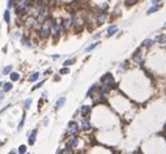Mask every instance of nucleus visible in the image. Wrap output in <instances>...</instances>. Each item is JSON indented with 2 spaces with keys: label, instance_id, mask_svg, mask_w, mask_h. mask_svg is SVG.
Segmentation results:
<instances>
[{
  "label": "nucleus",
  "instance_id": "1",
  "mask_svg": "<svg viewBox=\"0 0 166 154\" xmlns=\"http://www.w3.org/2000/svg\"><path fill=\"white\" fill-rule=\"evenodd\" d=\"M52 22L54 20L51 18V17H48V18H46L43 22H41V24H38V35L41 39H43V41H46V39H48V37L51 35V27H52Z\"/></svg>",
  "mask_w": 166,
  "mask_h": 154
},
{
  "label": "nucleus",
  "instance_id": "2",
  "mask_svg": "<svg viewBox=\"0 0 166 154\" xmlns=\"http://www.w3.org/2000/svg\"><path fill=\"white\" fill-rule=\"evenodd\" d=\"M63 33H64V29H63L62 21H60V20H54L52 27H51V35H50V37H52L54 41H58Z\"/></svg>",
  "mask_w": 166,
  "mask_h": 154
},
{
  "label": "nucleus",
  "instance_id": "3",
  "mask_svg": "<svg viewBox=\"0 0 166 154\" xmlns=\"http://www.w3.org/2000/svg\"><path fill=\"white\" fill-rule=\"evenodd\" d=\"M62 25H63V29L64 31H70L72 27H73V22H75V14L70 13L68 16H66L64 18H62Z\"/></svg>",
  "mask_w": 166,
  "mask_h": 154
},
{
  "label": "nucleus",
  "instance_id": "4",
  "mask_svg": "<svg viewBox=\"0 0 166 154\" xmlns=\"http://www.w3.org/2000/svg\"><path fill=\"white\" fill-rule=\"evenodd\" d=\"M80 124L75 120H71L67 125V133L70 136H78L80 135Z\"/></svg>",
  "mask_w": 166,
  "mask_h": 154
},
{
  "label": "nucleus",
  "instance_id": "5",
  "mask_svg": "<svg viewBox=\"0 0 166 154\" xmlns=\"http://www.w3.org/2000/svg\"><path fill=\"white\" fill-rule=\"evenodd\" d=\"M80 142H81V140H80L78 136H70L66 141V146L73 150V149H77L80 146Z\"/></svg>",
  "mask_w": 166,
  "mask_h": 154
},
{
  "label": "nucleus",
  "instance_id": "6",
  "mask_svg": "<svg viewBox=\"0 0 166 154\" xmlns=\"http://www.w3.org/2000/svg\"><path fill=\"white\" fill-rule=\"evenodd\" d=\"M88 154H112L111 149H108L106 146H102V145H96L94 148L89 149Z\"/></svg>",
  "mask_w": 166,
  "mask_h": 154
},
{
  "label": "nucleus",
  "instance_id": "7",
  "mask_svg": "<svg viewBox=\"0 0 166 154\" xmlns=\"http://www.w3.org/2000/svg\"><path fill=\"white\" fill-rule=\"evenodd\" d=\"M85 27V17H80V16H75V22H73V27L72 29L76 33H80L81 30H84Z\"/></svg>",
  "mask_w": 166,
  "mask_h": 154
},
{
  "label": "nucleus",
  "instance_id": "8",
  "mask_svg": "<svg viewBox=\"0 0 166 154\" xmlns=\"http://www.w3.org/2000/svg\"><path fill=\"white\" fill-rule=\"evenodd\" d=\"M141 50H142V47H140L139 50H136L135 52H134V55H132V60H134V63H136V64L139 65V67H142V65H144V63H145V60H144V55H142Z\"/></svg>",
  "mask_w": 166,
  "mask_h": 154
},
{
  "label": "nucleus",
  "instance_id": "9",
  "mask_svg": "<svg viewBox=\"0 0 166 154\" xmlns=\"http://www.w3.org/2000/svg\"><path fill=\"white\" fill-rule=\"evenodd\" d=\"M78 124H80V129H82L84 132H89V131L93 129V123L90 122L89 118H82Z\"/></svg>",
  "mask_w": 166,
  "mask_h": 154
},
{
  "label": "nucleus",
  "instance_id": "10",
  "mask_svg": "<svg viewBox=\"0 0 166 154\" xmlns=\"http://www.w3.org/2000/svg\"><path fill=\"white\" fill-rule=\"evenodd\" d=\"M101 84L102 85H107V86H114V77L111 73H105L104 76L101 77Z\"/></svg>",
  "mask_w": 166,
  "mask_h": 154
},
{
  "label": "nucleus",
  "instance_id": "11",
  "mask_svg": "<svg viewBox=\"0 0 166 154\" xmlns=\"http://www.w3.org/2000/svg\"><path fill=\"white\" fill-rule=\"evenodd\" d=\"M92 111H93V106L92 105H82L80 107V114L82 118H90Z\"/></svg>",
  "mask_w": 166,
  "mask_h": 154
},
{
  "label": "nucleus",
  "instance_id": "12",
  "mask_svg": "<svg viewBox=\"0 0 166 154\" xmlns=\"http://www.w3.org/2000/svg\"><path fill=\"white\" fill-rule=\"evenodd\" d=\"M20 42H21V44H22L24 47H28V48H33V47H34L32 38L28 35V34H22L21 38H20Z\"/></svg>",
  "mask_w": 166,
  "mask_h": 154
},
{
  "label": "nucleus",
  "instance_id": "13",
  "mask_svg": "<svg viewBox=\"0 0 166 154\" xmlns=\"http://www.w3.org/2000/svg\"><path fill=\"white\" fill-rule=\"evenodd\" d=\"M37 136H38V129H37V128L32 129L30 132L28 133V145H29V146H33L34 144H36Z\"/></svg>",
  "mask_w": 166,
  "mask_h": 154
},
{
  "label": "nucleus",
  "instance_id": "14",
  "mask_svg": "<svg viewBox=\"0 0 166 154\" xmlns=\"http://www.w3.org/2000/svg\"><path fill=\"white\" fill-rule=\"evenodd\" d=\"M154 42H156L157 44H161V46H164V44H166V33H161L158 34V35L154 38Z\"/></svg>",
  "mask_w": 166,
  "mask_h": 154
},
{
  "label": "nucleus",
  "instance_id": "15",
  "mask_svg": "<svg viewBox=\"0 0 166 154\" xmlns=\"http://www.w3.org/2000/svg\"><path fill=\"white\" fill-rule=\"evenodd\" d=\"M9 80L12 82H17V81H20L21 80V73L20 72H14V71H12L9 73Z\"/></svg>",
  "mask_w": 166,
  "mask_h": 154
},
{
  "label": "nucleus",
  "instance_id": "16",
  "mask_svg": "<svg viewBox=\"0 0 166 154\" xmlns=\"http://www.w3.org/2000/svg\"><path fill=\"white\" fill-rule=\"evenodd\" d=\"M39 77H41V73L39 72H33L29 75V77H28V81L29 82H36L39 80Z\"/></svg>",
  "mask_w": 166,
  "mask_h": 154
},
{
  "label": "nucleus",
  "instance_id": "17",
  "mask_svg": "<svg viewBox=\"0 0 166 154\" xmlns=\"http://www.w3.org/2000/svg\"><path fill=\"white\" fill-rule=\"evenodd\" d=\"M96 18H97V24H104V22H106L107 20V13H98L96 16Z\"/></svg>",
  "mask_w": 166,
  "mask_h": 154
},
{
  "label": "nucleus",
  "instance_id": "18",
  "mask_svg": "<svg viewBox=\"0 0 166 154\" xmlns=\"http://www.w3.org/2000/svg\"><path fill=\"white\" fill-rule=\"evenodd\" d=\"M13 89V84H12V81H7V82H4L3 84V88H2V90L4 93H8V92H10V90Z\"/></svg>",
  "mask_w": 166,
  "mask_h": 154
},
{
  "label": "nucleus",
  "instance_id": "19",
  "mask_svg": "<svg viewBox=\"0 0 166 154\" xmlns=\"http://www.w3.org/2000/svg\"><path fill=\"white\" fill-rule=\"evenodd\" d=\"M13 71V65L12 64H8V65H5L3 67V69H2V75L3 76H9V73Z\"/></svg>",
  "mask_w": 166,
  "mask_h": 154
},
{
  "label": "nucleus",
  "instance_id": "20",
  "mask_svg": "<svg viewBox=\"0 0 166 154\" xmlns=\"http://www.w3.org/2000/svg\"><path fill=\"white\" fill-rule=\"evenodd\" d=\"M25 120H26V114H25V112H22V116H21V119H20L18 124H17V131H21L22 128H24V125H25Z\"/></svg>",
  "mask_w": 166,
  "mask_h": 154
},
{
  "label": "nucleus",
  "instance_id": "21",
  "mask_svg": "<svg viewBox=\"0 0 166 154\" xmlns=\"http://www.w3.org/2000/svg\"><path fill=\"white\" fill-rule=\"evenodd\" d=\"M32 105H33V98H26V99H24V102H22V107H24L25 111L29 110L32 107Z\"/></svg>",
  "mask_w": 166,
  "mask_h": 154
},
{
  "label": "nucleus",
  "instance_id": "22",
  "mask_svg": "<svg viewBox=\"0 0 166 154\" xmlns=\"http://www.w3.org/2000/svg\"><path fill=\"white\" fill-rule=\"evenodd\" d=\"M66 101H67L66 97H60V98H58V101H56V103H55V107L56 108H62L66 105Z\"/></svg>",
  "mask_w": 166,
  "mask_h": 154
},
{
  "label": "nucleus",
  "instance_id": "23",
  "mask_svg": "<svg viewBox=\"0 0 166 154\" xmlns=\"http://www.w3.org/2000/svg\"><path fill=\"white\" fill-rule=\"evenodd\" d=\"M116 31H118V26L116 25H110L107 27V34L108 35H114Z\"/></svg>",
  "mask_w": 166,
  "mask_h": 154
},
{
  "label": "nucleus",
  "instance_id": "24",
  "mask_svg": "<svg viewBox=\"0 0 166 154\" xmlns=\"http://www.w3.org/2000/svg\"><path fill=\"white\" fill-rule=\"evenodd\" d=\"M160 8H161V5H160V4H153L152 7L148 9V12H146V13H148V14H152V13H154V12H157Z\"/></svg>",
  "mask_w": 166,
  "mask_h": 154
},
{
  "label": "nucleus",
  "instance_id": "25",
  "mask_svg": "<svg viewBox=\"0 0 166 154\" xmlns=\"http://www.w3.org/2000/svg\"><path fill=\"white\" fill-rule=\"evenodd\" d=\"M153 41H152V39H145V41L144 42H142V44H141V47L142 48H150L152 46H153Z\"/></svg>",
  "mask_w": 166,
  "mask_h": 154
},
{
  "label": "nucleus",
  "instance_id": "26",
  "mask_svg": "<svg viewBox=\"0 0 166 154\" xmlns=\"http://www.w3.org/2000/svg\"><path fill=\"white\" fill-rule=\"evenodd\" d=\"M17 153H18V154H26L28 153V146L25 144L20 145L18 148H17Z\"/></svg>",
  "mask_w": 166,
  "mask_h": 154
},
{
  "label": "nucleus",
  "instance_id": "27",
  "mask_svg": "<svg viewBox=\"0 0 166 154\" xmlns=\"http://www.w3.org/2000/svg\"><path fill=\"white\" fill-rule=\"evenodd\" d=\"M56 154H73V150L66 146L64 149H59L58 152H56Z\"/></svg>",
  "mask_w": 166,
  "mask_h": 154
},
{
  "label": "nucleus",
  "instance_id": "28",
  "mask_svg": "<svg viewBox=\"0 0 166 154\" xmlns=\"http://www.w3.org/2000/svg\"><path fill=\"white\" fill-rule=\"evenodd\" d=\"M97 89H98V86H97V85L96 84H93V85H92V88L88 90V93H86V97H92V95H93L96 92H97Z\"/></svg>",
  "mask_w": 166,
  "mask_h": 154
},
{
  "label": "nucleus",
  "instance_id": "29",
  "mask_svg": "<svg viewBox=\"0 0 166 154\" xmlns=\"http://www.w3.org/2000/svg\"><path fill=\"white\" fill-rule=\"evenodd\" d=\"M4 21L7 22V24L10 22V9H5V12H4Z\"/></svg>",
  "mask_w": 166,
  "mask_h": 154
},
{
  "label": "nucleus",
  "instance_id": "30",
  "mask_svg": "<svg viewBox=\"0 0 166 154\" xmlns=\"http://www.w3.org/2000/svg\"><path fill=\"white\" fill-rule=\"evenodd\" d=\"M97 46H98V42H94V43H92V44H89V46L85 48V52H90V51H93Z\"/></svg>",
  "mask_w": 166,
  "mask_h": 154
},
{
  "label": "nucleus",
  "instance_id": "31",
  "mask_svg": "<svg viewBox=\"0 0 166 154\" xmlns=\"http://www.w3.org/2000/svg\"><path fill=\"white\" fill-rule=\"evenodd\" d=\"M44 82H46V80H42V81H37V84L32 88V90H37V89H39V88H42Z\"/></svg>",
  "mask_w": 166,
  "mask_h": 154
},
{
  "label": "nucleus",
  "instance_id": "32",
  "mask_svg": "<svg viewBox=\"0 0 166 154\" xmlns=\"http://www.w3.org/2000/svg\"><path fill=\"white\" fill-rule=\"evenodd\" d=\"M72 64H75V59H67L63 61V67H71Z\"/></svg>",
  "mask_w": 166,
  "mask_h": 154
},
{
  "label": "nucleus",
  "instance_id": "33",
  "mask_svg": "<svg viewBox=\"0 0 166 154\" xmlns=\"http://www.w3.org/2000/svg\"><path fill=\"white\" fill-rule=\"evenodd\" d=\"M68 73H70V67H63V68H60L59 75L64 76V75H68Z\"/></svg>",
  "mask_w": 166,
  "mask_h": 154
},
{
  "label": "nucleus",
  "instance_id": "34",
  "mask_svg": "<svg viewBox=\"0 0 166 154\" xmlns=\"http://www.w3.org/2000/svg\"><path fill=\"white\" fill-rule=\"evenodd\" d=\"M124 3H126V5L131 7V5H134V4H136V3H137V0H124Z\"/></svg>",
  "mask_w": 166,
  "mask_h": 154
},
{
  "label": "nucleus",
  "instance_id": "35",
  "mask_svg": "<svg viewBox=\"0 0 166 154\" xmlns=\"http://www.w3.org/2000/svg\"><path fill=\"white\" fill-rule=\"evenodd\" d=\"M14 7V0H8V4H7V9H10Z\"/></svg>",
  "mask_w": 166,
  "mask_h": 154
},
{
  "label": "nucleus",
  "instance_id": "36",
  "mask_svg": "<svg viewBox=\"0 0 166 154\" xmlns=\"http://www.w3.org/2000/svg\"><path fill=\"white\" fill-rule=\"evenodd\" d=\"M51 73H52V69H51V68H47V69L43 72V75H44V76H50Z\"/></svg>",
  "mask_w": 166,
  "mask_h": 154
},
{
  "label": "nucleus",
  "instance_id": "37",
  "mask_svg": "<svg viewBox=\"0 0 166 154\" xmlns=\"http://www.w3.org/2000/svg\"><path fill=\"white\" fill-rule=\"evenodd\" d=\"M21 35H22V34H21V31H14V34H13V38H21Z\"/></svg>",
  "mask_w": 166,
  "mask_h": 154
},
{
  "label": "nucleus",
  "instance_id": "38",
  "mask_svg": "<svg viewBox=\"0 0 166 154\" xmlns=\"http://www.w3.org/2000/svg\"><path fill=\"white\" fill-rule=\"evenodd\" d=\"M4 97H5V93L3 92V90H2V89H0V102H2V101L4 99Z\"/></svg>",
  "mask_w": 166,
  "mask_h": 154
},
{
  "label": "nucleus",
  "instance_id": "39",
  "mask_svg": "<svg viewBox=\"0 0 166 154\" xmlns=\"http://www.w3.org/2000/svg\"><path fill=\"white\" fill-rule=\"evenodd\" d=\"M9 107H10V105H8V106H5L4 108H2V110H0V115H2V114H3L4 111H7V110H8V108H9Z\"/></svg>",
  "mask_w": 166,
  "mask_h": 154
},
{
  "label": "nucleus",
  "instance_id": "40",
  "mask_svg": "<svg viewBox=\"0 0 166 154\" xmlns=\"http://www.w3.org/2000/svg\"><path fill=\"white\" fill-rule=\"evenodd\" d=\"M102 35V31H100V33H97V34H94V35H93V38H100Z\"/></svg>",
  "mask_w": 166,
  "mask_h": 154
},
{
  "label": "nucleus",
  "instance_id": "41",
  "mask_svg": "<svg viewBox=\"0 0 166 154\" xmlns=\"http://www.w3.org/2000/svg\"><path fill=\"white\" fill-rule=\"evenodd\" d=\"M51 58H52V59H55V60H56V59H59V58H60V55H58V54H55V55H51Z\"/></svg>",
  "mask_w": 166,
  "mask_h": 154
},
{
  "label": "nucleus",
  "instance_id": "42",
  "mask_svg": "<svg viewBox=\"0 0 166 154\" xmlns=\"http://www.w3.org/2000/svg\"><path fill=\"white\" fill-rule=\"evenodd\" d=\"M54 81H60V76H59V75L54 76Z\"/></svg>",
  "mask_w": 166,
  "mask_h": 154
},
{
  "label": "nucleus",
  "instance_id": "43",
  "mask_svg": "<svg viewBox=\"0 0 166 154\" xmlns=\"http://www.w3.org/2000/svg\"><path fill=\"white\" fill-rule=\"evenodd\" d=\"M162 0H152V4H158V3H161Z\"/></svg>",
  "mask_w": 166,
  "mask_h": 154
},
{
  "label": "nucleus",
  "instance_id": "44",
  "mask_svg": "<svg viewBox=\"0 0 166 154\" xmlns=\"http://www.w3.org/2000/svg\"><path fill=\"white\" fill-rule=\"evenodd\" d=\"M8 154H18V153H17V150H14V149H12V150H10Z\"/></svg>",
  "mask_w": 166,
  "mask_h": 154
},
{
  "label": "nucleus",
  "instance_id": "45",
  "mask_svg": "<svg viewBox=\"0 0 166 154\" xmlns=\"http://www.w3.org/2000/svg\"><path fill=\"white\" fill-rule=\"evenodd\" d=\"M4 145V141H0V149H2V146Z\"/></svg>",
  "mask_w": 166,
  "mask_h": 154
},
{
  "label": "nucleus",
  "instance_id": "46",
  "mask_svg": "<svg viewBox=\"0 0 166 154\" xmlns=\"http://www.w3.org/2000/svg\"><path fill=\"white\" fill-rule=\"evenodd\" d=\"M3 84H4L3 81H2V82H0V89H2V88H3Z\"/></svg>",
  "mask_w": 166,
  "mask_h": 154
}]
</instances>
